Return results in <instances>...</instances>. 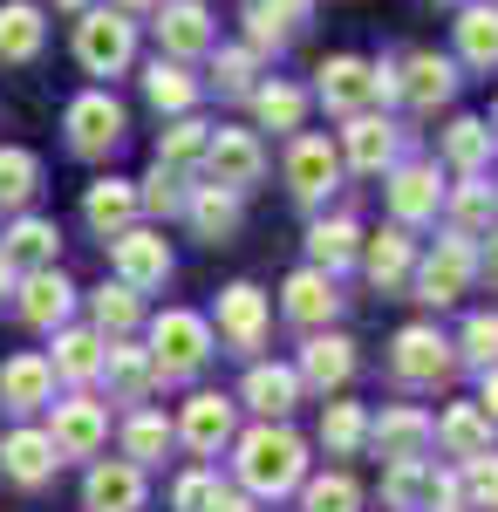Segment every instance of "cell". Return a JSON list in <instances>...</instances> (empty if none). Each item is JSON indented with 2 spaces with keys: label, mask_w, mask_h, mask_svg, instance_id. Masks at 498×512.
Instances as JSON below:
<instances>
[{
  "label": "cell",
  "mask_w": 498,
  "mask_h": 512,
  "mask_svg": "<svg viewBox=\"0 0 498 512\" xmlns=\"http://www.w3.org/2000/svg\"><path fill=\"white\" fill-rule=\"evenodd\" d=\"M301 472H307V444L294 431L260 424V431L239 437V478L253 492H287V485H301Z\"/></svg>",
  "instance_id": "6da1fadb"
},
{
  "label": "cell",
  "mask_w": 498,
  "mask_h": 512,
  "mask_svg": "<svg viewBox=\"0 0 498 512\" xmlns=\"http://www.w3.org/2000/svg\"><path fill=\"white\" fill-rule=\"evenodd\" d=\"M212 355V328L185 308H171V315L151 321V369L157 376H192L198 362Z\"/></svg>",
  "instance_id": "7a4b0ae2"
},
{
  "label": "cell",
  "mask_w": 498,
  "mask_h": 512,
  "mask_svg": "<svg viewBox=\"0 0 498 512\" xmlns=\"http://www.w3.org/2000/svg\"><path fill=\"white\" fill-rule=\"evenodd\" d=\"M130 48H137L130 14L103 7V14L76 21V55H82V69H89V76H116V69H130Z\"/></svg>",
  "instance_id": "3957f363"
},
{
  "label": "cell",
  "mask_w": 498,
  "mask_h": 512,
  "mask_svg": "<svg viewBox=\"0 0 498 512\" xmlns=\"http://www.w3.org/2000/svg\"><path fill=\"white\" fill-rule=\"evenodd\" d=\"M116 137H123V103H116L110 89H89V96L69 103V144H76L82 158L116 151Z\"/></svg>",
  "instance_id": "277c9868"
},
{
  "label": "cell",
  "mask_w": 498,
  "mask_h": 512,
  "mask_svg": "<svg viewBox=\"0 0 498 512\" xmlns=\"http://www.w3.org/2000/svg\"><path fill=\"white\" fill-rule=\"evenodd\" d=\"M260 137L253 130H219L212 144H205V185H219V192H246L253 178H260Z\"/></svg>",
  "instance_id": "5b68a950"
},
{
  "label": "cell",
  "mask_w": 498,
  "mask_h": 512,
  "mask_svg": "<svg viewBox=\"0 0 498 512\" xmlns=\"http://www.w3.org/2000/svg\"><path fill=\"white\" fill-rule=\"evenodd\" d=\"M464 280H471V239H437V253L417 267V301L444 308L464 294Z\"/></svg>",
  "instance_id": "8992f818"
},
{
  "label": "cell",
  "mask_w": 498,
  "mask_h": 512,
  "mask_svg": "<svg viewBox=\"0 0 498 512\" xmlns=\"http://www.w3.org/2000/svg\"><path fill=\"white\" fill-rule=\"evenodd\" d=\"M157 41H164L171 62L205 55V48H212V14H205L198 0H164V14H157Z\"/></svg>",
  "instance_id": "52a82bcc"
},
{
  "label": "cell",
  "mask_w": 498,
  "mask_h": 512,
  "mask_svg": "<svg viewBox=\"0 0 498 512\" xmlns=\"http://www.w3.org/2000/svg\"><path fill=\"white\" fill-rule=\"evenodd\" d=\"M389 362H396V376H403V383H437V376L451 369V342H444L437 328H403Z\"/></svg>",
  "instance_id": "ba28073f"
},
{
  "label": "cell",
  "mask_w": 498,
  "mask_h": 512,
  "mask_svg": "<svg viewBox=\"0 0 498 512\" xmlns=\"http://www.w3.org/2000/svg\"><path fill=\"white\" fill-rule=\"evenodd\" d=\"M335 178H342L335 144H328V137H294V158H287V185H294V198H321Z\"/></svg>",
  "instance_id": "9c48e42d"
},
{
  "label": "cell",
  "mask_w": 498,
  "mask_h": 512,
  "mask_svg": "<svg viewBox=\"0 0 498 512\" xmlns=\"http://www.w3.org/2000/svg\"><path fill=\"white\" fill-rule=\"evenodd\" d=\"M48 396H55L48 355H14V362H0V403H7V410H41Z\"/></svg>",
  "instance_id": "30bf717a"
},
{
  "label": "cell",
  "mask_w": 498,
  "mask_h": 512,
  "mask_svg": "<svg viewBox=\"0 0 498 512\" xmlns=\"http://www.w3.org/2000/svg\"><path fill=\"white\" fill-rule=\"evenodd\" d=\"M116 274H123V287H157V280L171 274V253H164V239L157 233H116Z\"/></svg>",
  "instance_id": "8fae6325"
},
{
  "label": "cell",
  "mask_w": 498,
  "mask_h": 512,
  "mask_svg": "<svg viewBox=\"0 0 498 512\" xmlns=\"http://www.w3.org/2000/svg\"><path fill=\"white\" fill-rule=\"evenodd\" d=\"M82 499H89V512H137L144 506V472L137 465H96Z\"/></svg>",
  "instance_id": "7c38bea8"
},
{
  "label": "cell",
  "mask_w": 498,
  "mask_h": 512,
  "mask_svg": "<svg viewBox=\"0 0 498 512\" xmlns=\"http://www.w3.org/2000/svg\"><path fill=\"white\" fill-rule=\"evenodd\" d=\"M321 103L342 110V117H362V103H369V62L328 55V62H321Z\"/></svg>",
  "instance_id": "4fadbf2b"
},
{
  "label": "cell",
  "mask_w": 498,
  "mask_h": 512,
  "mask_svg": "<svg viewBox=\"0 0 498 512\" xmlns=\"http://www.w3.org/2000/svg\"><path fill=\"white\" fill-rule=\"evenodd\" d=\"M55 226L48 219H21L14 233H7V246H0V267L7 274H41V267H55Z\"/></svg>",
  "instance_id": "5bb4252c"
},
{
  "label": "cell",
  "mask_w": 498,
  "mask_h": 512,
  "mask_svg": "<svg viewBox=\"0 0 498 512\" xmlns=\"http://www.w3.org/2000/svg\"><path fill=\"white\" fill-rule=\"evenodd\" d=\"M301 376L314 390H342L348 376H355V342L348 335H314L301 349Z\"/></svg>",
  "instance_id": "9a60e30c"
},
{
  "label": "cell",
  "mask_w": 498,
  "mask_h": 512,
  "mask_svg": "<svg viewBox=\"0 0 498 512\" xmlns=\"http://www.w3.org/2000/svg\"><path fill=\"white\" fill-rule=\"evenodd\" d=\"M219 328H226L232 349H260V335H267V301H260V287H226Z\"/></svg>",
  "instance_id": "2e32d148"
},
{
  "label": "cell",
  "mask_w": 498,
  "mask_h": 512,
  "mask_svg": "<svg viewBox=\"0 0 498 512\" xmlns=\"http://www.w3.org/2000/svg\"><path fill=\"white\" fill-rule=\"evenodd\" d=\"M430 437H437V424H430L423 410H383V424H376V451H383L389 465H403V458H423Z\"/></svg>",
  "instance_id": "e0dca14e"
},
{
  "label": "cell",
  "mask_w": 498,
  "mask_h": 512,
  "mask_svg": "<svg viewBox=\"0 0 498 512\" xmlns=\"http://www.w3.org/2000/svg\"><path fill=\"white\" fill-rule=\"evenodd\" d=\"M246 403H253L260 417H287V410L301 403V376L280 369V362H253V369H246Z\"/></svg>",
  "instance_id": "ac0fdd59"
},
{
  "label": "cell",
  "mask_w": 498,
  "mask_h": 512,
  "mask_svg": "<svg viewBox=\"0 0 498 512\" xmlns=\"http://www.w3.org/2000/svg\"><path fill=\"white\" fill-rule=\"evenodd\" d=\"M48 444H55L62 458H89V451L103 444V403H62Z\"/></svg>",
  "instance_id": "d6986e66"
},
{
  "label": "cell",
  "mask_w": 498,
  "mask_h": 512,
  "mask_svg": "<svg viewBox=\"0 0 498 512\" xmlns=\"http://www.w3.org/2000/svg\"><path fill=\"white\" fill-rule=\"evenodd\" d=\"M82 219H89L103 239L130 233V219H137V192H130L123 178H103V185H89V198H82Z\"/></svg>",
  "instance_id": "ffe728a7"
},
{
  "label": "cell",
  "mask_w": 498,
  "mask_h": 512,
  "mask_svg": "<svg viewBox=\"0 0 498 512\" xmlns=\"http://www.w3.org/2000/svg\"><path fill=\"white\" fill-rule=\"evenodd\" d=\"M69 301H76V287L55 274V267L21 280V321H35V328H55V321L69 315Z\"/></svg>",
  "instance_id": "44dd1931"
},
{
  "label": "cell",
  "mask_w": 498,
  "mask_h": 512,
  "mask_svg": "<svg viewBox=\"0 0 498 512\" xmlns=\"http://www.w3.org/2000/svg\"><path fill=\"white\" fill-rule=\"evenodd\" d=\"M41 7H28V0H7L0 7V62H35L41 55Z\"/></svg>",
  "instance_id": "7402d4cb"
},
{
  "label": "cell",
  "mask_w": 498,
  "mask_h": 512,
  "mask_svg": "<svg viewBox=\"0 0 498 512\" xmlns=\"http://www.w3.org/2000/svg\"><path fill=\"white\" fill-rule=\"evenodd\" d=\"M437 171H430V164H403V171H396V185H389V205H396V219H403V226H417V219H430V212H437Z\"/></svg>",
  "instance_id": "603a6c76"
},
{
  "label": "cell",
  "mask_w": 498,
  "mask_h": 512,
  "mask_svg": "<svg viewBox=\"0 0 498 512\" xmlns=\"http://www.w3.org/2000/svg\"><path fill=\"white\" fill-rule=\"evenodd\" d=\"M0 458H7V478H21V485H41V478L55 472V444L48 431H14L0 444Z\"/></svg>",
  "instance_id": "cb8c5ba5"
},
{
  "label": "cell",
  "mask_w": 498,
  "mask_h": 512,
  "mask_svg": "<svg viewBox=\"0 0 498 512\" xmlns=\"http://www.w3.org/2000/svg\"><path fill=\"white\" fill-rule=\"evenodd\" d=\"M232 437V403L226 396H192L185 403V444L192 451H219Z\"/></svg>",
  "instance_id": "d4e9b609"
},
{
  "label": "cell",
  "mask_w": 498,
  "mask_h": 512,
  "mask_svg": "<svg viewBox=\"0 0 498 512\" xmlns=\"http://www.w3.org/2000/svg\"><path fill=\"white\" fill-rule=\"evenodd\" d=\"M458 55L471 69H498V7H464L458 14Z\"/></svg>",
  "instance_id": "484cf974"
},
{
  "label": "cell",
  "mask_w": 498,
  "mask_h": 512,
  "mask_svg": "<svg viewBox=\"0 0 498 512\" xmlns=\"http://www.w3.org/2000/svg\"><path fill=\"white\" fill-rule=\"evenodd\" d=\"M55 376H76V383H89V376H103V335L96 328H69L62 342H55V362H48Z\"/></svg>",
  "instance_id": "4316f807"
},
{
  "label": "cell",
  "mask_w": 498,
  "mask_h": 512,
  "mask_svg": "<svg viewBox=\"0 0 498 512\" xmlns=\"http://www.w3.org/2000/svg\"><path fill=\"white\" fill-rule=\"evenodd\" d=\"M451 89H458V76H451V62H444V55H417V62L403 69V96H410L417 110H437Z\"/></svg>",
  "instance_id": "83f0119b"
},
{
  "label": "cell",
  "mask_w": 498,
  "mask_h": 512,
  "mask_svg": "<svg viewBox=\"0 0 498 512\" xmlns=\"http://www.w3.org/2000/svg\"><path fill=\"white\" fill-rule=\"evenodd\" d=\"M437 437H444L458 458H485V451H492V417H485L478 403H458V410L437 424Z\"/></svg>",
  "instance_id": "f1b7e54d"
},
{
  "label": "cell",
  "mask_w": 498,
  "mask_h": 512,
  "mask_svg": "<svg viewBox=\"0 0 498 512\" xmlns=\"http://www.w3.org/2000/svg\"><path fill=\"white\" fill-rule=\"evenodd\" d=\"M335 301H342V294H335V280L321 274V267H307V274L287 280V315H294V321H328V315H335Z\"/></svg>",
  "instance_id": "f546056e"
},
{
  "label": "cell",
  "mask_w": 498,
  "mask_h": 512,
  "mask_svg": "<svg viewBox=\"0 0 498 512\" xmlns=\"http://www.w3.org/2000/svg\"><path fill=\"white\" fill-rule=\"evenodd\" d=\"M144 96H151L157 110H171V117H185V110L198 103V82L185 76L178 62H164V55H157V62H151V76H144Z\"/></svg>",
  "instance_id": "4dcf8cb0"
},
{
  "label": "cell",
  "mask_w": 498,
  "mask_h": 512,
  "mask_svg": "<svg viewBox=\"0 0 498 512\" xmlns=\"http://www.w3.org/2000/svg\"><path fill=\"white\" fill-rule=\"evenodd\" d=\"M389 151H396V130H389L383 117H355L348 123V164H355V171H383Z\"/></svg>",
  "instance_id": "1f68e13d"
},
{
  "label": "cell",
  "mask_w": 498,
  "mask_h": 512,
  "mask_svg": "<svg viewBox=\"0 0 498 512\" xmlns=\"http://www.w3.org/2000/svg\"><path fill=\"white\" fill-rule=\"evenodd\" d=\"M430 485H437V472H430L423 458H403V465H389V478H383V492H389V506H396V512L430 506Z\"/></svg>",
  "instance_id": "d6a6232c"
},
{
  "label": "cell",
  "mask_w": 498,
  "mask_h": 512,
  "mask_svg": "<svg viewBox=\"0 0 498 512\" xmlns=\"http://www.w3.org/2000/svg\"><path fill=\"white\" fill-rule=\"evenodd\" d=\"M192 226H198L205 239L232 233V226H239V192H219V185H198V192H192Z\"/></svg>",
  "instance_id": "836d02e7"
},
{
  "label": "cell",
  "mask_w": 498,
  "mask_h": 512,
  "mask_svg": "<svg viewBox=\"0 0 498 512\" xmlns=\"http://www.w3.org/2000/svg\"><path fill=\"white\" fill-rule=\"evenodd\" d=\"M89 315H96V335H130V328H137V287H123V280H116V287H103V294H96V301H89Z\"/></svg>",
  "instance_id": "e575fe53"
},
{
  "label": "cell",
  "mask_w": 498,
  "mask_h": 512,
  "mask_svg": "<svg viewBox=\"0 0 498 512\" xmlns=\"http://www.w3.org/2000/svg\"><path fill=\"white\" fill-rule=\"evenodd\" d=\"M253 110H260L267 130H301L307 96H301V89H287V82H267V89H253Z\"/></svg>",
  "instance_id": "d590c367"
},
{
  "label": "cell",
  "mask_w": 498,
  "mask_h": 512,
  "mask_svg": "<svg viewBox=\"0 0 498 512\" xmlns=\"http://www.w3.org/2000/svg\"><path fill=\"white\" fill-rule=\"evenodd\" d=\"M103 369H110V390L123 396V403H137V396L151 390V355H137V349H103Z\"/></svg>",
  "instance_id": "8d00e7d4"
},
{
  "label": "cell",
  "mask_w": 498,
  "mask_h": 512,
  "mask_svg": "<svg viewBox=\"0 0 498 512\" xmlns=\"http://www.w3.org/2000/svg\"><path fill=\"white\" fill-rule=\"evenodd\" d=\"M492 198H498L492 185L471 178V185L451 198V239H478V233H485V226H492Z\"/></svg>",
  "instance_id": "74e56055"
},
{
  "label": "cell",
  "mask_w": 498,
  "mask_h": 512,
  "mask_svg": "<svg viewBox=\"0 0 498 512\" xmlns=\"http://www.w3.org/2000/svg\"><path fill=\"white\" fill-rule=\"evenodd\" d=\"M205 144H212V130L198 117H178L164 130V144H157V164H171V171H185L192 158H205Z\"/></svg>",
  "instance_id": "f35d334b"
},
{
  "label": "cell",
  "mask_w": 498,
  "mask_h": 512,
  "mask_svg": "<svg viewBox=\"0 0 498 512\" xmlns=\"http://www.w3.org/2000/svg\"><path fill=\"white\" fill-rule=\"evenodd\" d=\"M307 246H314V267L335 274V267L355 260V226H348V219H321V226L307 233Z\"/></svg>",
  "instance_id": "ab89813d"
},
{
  "label": "cell",
  "mask_w": 498,
  "mask_h": 512,
  "mask_svg": "<svg viewBox=\"0 0 498 512\" xmlns=\"http://www.w3.org/2000/svg\"><path fill=\"white\" fill-rule=\"evenodd\" d=\"M164 444H171V424H164L157 410H137V417H130V431H123V451H130V465L144 472L151 458H164Z\"/></svg>",
  "instance_id": "60d3db41"
},
{
  "label": "cell",
  "mask_w": 498,
  "mask_h": 512,
  "mask_svg": "<svg viewBox=\"0 0 498 512\" xmlns=\"http://www.w3.org/2000/svg\"><path fill=\"white\" fill-rule=\"evenodd\" d=\"M362 260H369V280H376V287H396V280L410 274V239L403 233H376Z\"/></svg>",
  "instance_id": "b9f144b4"
},
{
  "label": "cell",
  "mask_w": 498,
  "mask_h": 512,
  "mask_svg": "<svg viewBox=\"0 0 498 512\" xmlns=\"http://www.w3.org/2000/svg\"><path fill=\"white\" fill-rule=\"evenodd\" d=\"M35 178H41V164L28 158V151L0 144V205H28V198H35Z\"/></svg>",
  "instance_id": "7bdbcfd3"
},
{
  "label": "cell",
  "mask_w": 498,
  "mask_h": 512,
  "mask_svg": "<svg viewBox=\"0 0 498 512\" xmlns=\"http://www.w3.org/2000/svg\"><path fill=\"white\" fill-rule=\"evenodd\" d=\"M444 151H451V164H458V171H478V164L492 158V130H485L478 117H464V123H451Z\"/></svg>",
  "instance_id": "ee69618b"
},
{
  "label": "cell",
  "mask_w": 498,
  "mask_h": 512,
  "mask_svg": "<svg viewBox=\"0 0 498 512\" xmlns=\"http://www.w3.org/2000/svg\"><path fill=\"white\" fill-rule=\"evenodd\" d=\"M355 506H362V492H355L348 472H328L307 485V512H355Z\"/></svg>",
  "instance_id": "f6af8a7d"
},
{
  "label": "cell",
  "mask_w": 498,
  "mask_h": 512,
  "mask_svg": "<svg viewBox=\"0 0 498 512\" xmlns=\"http://www.w3.org/2000/svg\"><path fill=\"white\" fill-rule=\"evenodd\" d=\"M369 437V424H362V410L355 403H328V424H321V444L328 451H355Z\"/></svg>",
  "instance_id": "bcb514c9"
},
{
  "label": "cell",
  "mask_w": 498,
  "mask_h": 512,
  "mask_svg": "<svg viewBox=\"0 0 498 512\" xmlns=\"http://www.w3.org/2000/svg\"><path fill=\"white\" fill-rule=\"evenodd\" d=\"M464 355L478 369H498V315H471L464 321Z\"/></svg>",
  "instance_id": "7dc6e473"
},
{
  "label": "cell",
  "mask_w": 498,
  "mask_h": 512,
  "mask_svg": "<svg viewBox=\"0 0 498 512\" xmlns=\"http://www.w3.org/2000/svg\"><path fill=\"white\" fill-rule=\"evenodd\" d=\"M137 205H151V212H178V205H185V185H178V171H171V164H157L151 178H144V192H137Z\"/></svg>",
  "instance_id": "c3c4849f"
},
{
  "label": "cell",
  "mask_w": 498,
  "mask_h": 512,
  "mask_svg": "<svg viewBox=\"0 0 498 512\" xmlns=\"http://www.w3.org/2000/svg\"><path fill=\"white\" fill-rule=\"evenodd\" d=\"M219 478L212 472H192V478H178V512H219Z\"/></svg>",
  "instance_id": "681fc988"
},
{
  "label": "cell",
  "mask_w": 498,
  "mask_h": 512,
  "mask_svg": "<svg viewBox=\"0 0 498 512\" xmlns=\"http://www.w3.org/2000/svg\"><path fill=\"white\" fill-rule=\"evenodd\" d=\"M253 69H260V55L253 48H219V89H253Z\"/></svg>",
  "instance_id": "f907efd6"
},
{
  "label": "cell",
  "mask_w": 498,
  "mask_h": 512,
  "mask_svg": "<svg viewBox=\"0 0 498 512\" xmlns=\"http://www.w3.org/2000/svg\"><path fill=\"white\" fill-rule=\"evenodd\" d=\"M464 492L478 499L485 512H498V458L485 451V458H471V472H464Z\"/></svg>",
  "instance_id": "816d5d0a"
},
{
  "label": "cell",
  "mask_w": 498,
  "mask_h": 512,
  "mask_svg": "<svg viewBox=\"0 0 498 512\" xmlns=\"http://www.w3.org/2000/svg\"><path fill=\"white\" fill-rule=\"evenodd\" d=\"M260 14H267L273 28H294V21L314 14V0H260Z\"/></svg>",
  "instance_id": "f5cc1de1"
},
{
  "label": "cell",
  "mask_w": 498,
  "mask_h": 512,
  "mask_svg": "<svg viewBox=\"0 0 498 512\" xmlns=\"http://www.w3.org/2000/svg\"><path fill=\"white\" fill-rule=\"evenodd\" d=\"M485 417H498V369H485V403H478Z\"/></svg>",
  "instance_id": "db71d44e"
},
{
  "label": "cell",
  "mask_w": 498,
  "mask_h": 512,
  "mask_svg": "<svg viewBox=\"0 0 498 512\" xmlns=\"http://www.w3.org/2000/svg\"><path fill=\"white\" fill-rule=\"evenodd\" d=\"M144 7H151V0H116V14H144Z\"/></svg>",
  "instance_id": "11a10c76"
},
{
  "label": "cell",
  "mask_w": 498,
  "mask_h": 512,
  "mask_svg": "<svg viewBox=\"0 0 498 512\" xmlns=\"http://www.w3.org/2000/svg\"><path fill=\"white\" fill-rule=\"evenodd\" d=\"M485 267H492V280H498V233H492V253H485Z\"/></svg>",
  "instance_id": "9f6ffc18"
},
{
  "label": "cell",
  "mask_w": 498,
  "mask_h": 512,
  "mask_svg": "<svg viewBox=\"0 0 498 512\" xmlns=\"http://www.w3.org/2000/svg\"><path fill=\"white\" fill-rule=\"evenodd\" d=\"M7 280H14V274H7V267H0V294H7Z\"/></svg>",
  "instance_id": "6f0895ef"
},
{
  "label": "cell",
  "mask_w": 498,
  "mask_h": 512,
  "mask_svg": "<svg viewBox=\"0 0 498 512\" xmlns=\"http://www.w3.org/2000/svg\"><path fill=\"white\" fill-rule=\"evenodd\" d=\"M62 7H82V0H62Z\"/></svg>",
  "instance_id": "680465c9"
},
{
  "label": "cell",
  "mask_w": 498,
  "mask_h": 512,
  "mask_svg": "<svg viewBox=\"0 0 498 512\" xmlns=\"http://www.w3.org/2000/svg\"><path fill=\"white\" fill-rule=\"evenodd\" d=\"M492 123H498V110H492ZM492 137H498V130H492Z\"/></svg>",
  "instance_id": "91938a15"
},
{
  "label": "cell",
  "mask_w": 498,
  "mask_h": 512,
  "mask_svg": "<svg viewBox=\"0 0 498 512\" xmlns=\"http://www.w3.org/2000/svg\"><path fill=\"white\" fill-rule=\"evenodd\" d=\"M246 512H253V506H246Z\"/></svg>",
  "instance_id": "94428289"
}]
</instances>
